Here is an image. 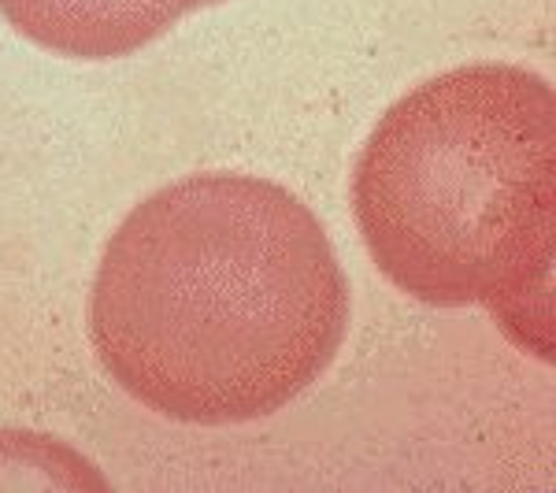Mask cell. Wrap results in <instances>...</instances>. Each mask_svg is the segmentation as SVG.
I'll use <instances>...</instances> for the list:
<instances>
[{
  "mask_svg": "<svg viewBox=\"0 0 556 493\" xmlns=\"http://www.w3.org/2000/svg\"><path fill=\"white\" fill-rule=\"evenodd\" d=\"M375 267L434 308L482 304L534 356L553 349L556 93L516 64L427 78L375 123L353 172Z\"/></svg>",
  "mask_w": 556,
  "mask_h": 493,
  "instance_id": "7a4b0ae2",
  "label": "cell"
},
{
  "mask_svg": "<svg viewBox=\"0 0 556 493\" xmlns=\"http://www.w3.org/2000/svg\"><path fill=\"white\" fill-rule=\"evenodd\" d=\"M223 0H0L15 34L71 60H115L146 49L186 15Z\"/></svg>",
  "mask_w": 556,
  "mask_h": 493,
  "instance_id": "3957f363",
  "label": "cell"
},
{
  "mask_svg": "<svg viewBox=\"0 0 556 493\" xmlns=\"http://www.w3.org/2000/svg\"><path fill=\"white\" fill-rule=\"evenodd\" d=\"M101 490L104 479L86 456L49 434L0 430V490Z\"/></svg>",
  "mask_w": 556,
  "mask_h": 493,
  "instance_id": "277c9868",
  "label": "cell"
},
{
  "mask_svg": "<svg viewBox=\"0 0 556 493\" xmlns=\"http://www.w3.org/2000/svg\"><path fill=\"white\" fill-rule=\"evenodd\" d=\"M353 293L316 212L271 178L164 186L119 223L89 293L108 379L175 424L238 427L334 364Z\"/></svg>",
  "mask_w": 556,
  "mask_h": 493,
  "instance_id": "6da1fadb",
  "label": "cell"
}]
</instances>
